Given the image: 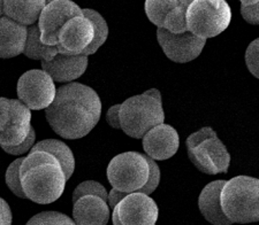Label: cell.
I'll return each mask as SVG.
<instances>
[{
	"mask_svg": "<svg viewBox=\"0 0 259 225\" xmlns=\"http://www.w3.org/2000/svg\"><path fill=\"white\" fill-rule=\"evenodd\" d=\"M194 0H179V7H181L182 10H185V11H187V8H188V6L190 5L191 3H193Z\"/></svg>",
	"mask_w": 259,
	"mask_h": 225,
	"instance_id": "e575fe53",
	"label": "cell"
},
{
	"mask_svg": "<svg viewBox=\"0 0 259 225\" xmlns=\"http://www.w3.org/2000/svg\"><path fill=\"white\" fill-rule=\"evenodd\" d=\"M179 5V0H145L144 10L154 26L162 27L166 15Z\"/></svg>",
	"mask_w": 259,
	"mask_h": 225,
	"instance_id": "603a6c76",
	"label": "cell"
},
{
	"mask_svg": "<svg viewBox=\"0 0 259 225\" xmlns=\"http://www.w3.org/2000/svg\"><path fill=\"white\" fill-rule=\"evenodd\" d=\"M82 8L72 0H54L41 10L37 26L40 31V40L47 45L57 46L58 32L61 27L74 16H82Z\"/></svg>",
	"mask_w": 259,
	"mask_h": 225,
	"instance_id": "8fae6325",
	"label": "cell"
},
{
	"mask_svg": "<svg viewBox=\"0 0 259 225\" xmlns=\"http://www.w3.org/2000/svg\"><path fill=\"white\" fill-rule=\"evenodd\" d=\"M241 5H253V4L259 3V0H240Z\"/></svg>",
	"mask_w": 259,
	"mask_h": 225,
	"instance_id": "d590c367",
	"label": "cell"
},
{
	"mask_svg": "<svg viewBox=\"0 0 259 225\" xmlns=\"http://www.w3.org/2000/svg\"><path fill=\"white\" fill-rule=\"evenodd\" d=\"M245 64L254 77H259V39H254L245 52Z\"/></svg>",
	"mask_w": 259,
	"mask_h": 225,
	"instance_id": "83f0119b",
	"label": "cell"
},
{
	"mask_svg": "<svg viewBox=\"0 0 259 225\" xmlns=\"http://www.w3.org/2000/svg\"><path fill=\"white\" fill-rule=\"evenodd\" d=\"M22 160L23 157H18V159L8 165L5 175V181L6 185L8 186V189L12 191V193L16 195L18 198L26 199V195L23 193L22 186H21L20 182V165Z\"/></svg>",
	"mask_w": 259,
	"mask_h": 225,
	"instance_id": "cb8c5ba5",
	"label": "cell"
},
{
	"mask_svg": "<svg viewBox=\"0 0 259 225\" xmlns=\"http://www.w3.org/2000/svg\"><path fill=\"white\" fill-rule=\"evenodd\" d=\"M12 222H13V215L11 207L5 200L0 198V225H11Z\"/></svg>",
	"mask_w": 259,
	"mask_h": 225,
	"instance_id": "1f68e13d",
	"label": "cell"
},
{
	"mask_svg": "<svg viewBox=\"0 0 259 225\" xmlns=\"http://www.w3.org/2000/svg\"><path fill=\"white\" fill-rule=\"evenodd\" d=\"M4 15V12H3V0H0V18Z\"/></svg>",
	"mask_w": 259,
	"mask_h": 225,
	"instance_id": "8d00e7d4",
	"label": "cell"
},
{
	"mask_svg": "<svg viewBox=\"0 0 259 225\" xmlns=\"http://www.w3.org/2000/svg\"><path fill=\"white\" fill-rule=\"evenodd\" d=\"M82 12H83V15L93 22L94 29H95L94 39L91 40L89 46L82 52L83 55L89 57L97 52L98 48L100 46H103L104 43L106 41L107 36H108V26L105 19H104L98 12H96L94 10H89V8H84V10H82Z\"/></svg>",
	"mask_w": 259,
	"mask_h": 225,
	"instance_id": "7402d4cb",
	"label": "cell"
},
{
	"mask_svg": "<svg viewBox=\"0 0 259 225\" xmlns=\"http://www.w3.org/2000/svg\"><path fill=\"white\" fill-rule=\"evenodd\" d=\"M220 205L232 223L246 224L259 220V181L237 176L225 184L220 192Z\"/></svg>",
	"mask_w": 259,
	"mask_h": 225,
	"instance_id": "277c9868",
	"label": "cell"
},
{
	"mask_svg": "<svg viewBox=\"0 0 259 225\" xmlns=\"http://www.w3.org/2000/svg\"><path fill=\"white\" fill-rule=\"evenodd\" d=\"M57 87L52 77L45 70L31 69L19 78L16 93L29 109H47L56 97Z\"/></svg>",
	"mask_w": 259,
	"mask_h": 225,
	"instance_id": "ba28073f",
	"label": "cell"
},
{
	"mask_svg": "<svg viewBox=\"0 0 259 225\" xmlns=\"http://www.w3.org/2000/svg\"><path fill=\"white\" fill-rule=\"evenodd\" d=\"M30 151H43L52 154V155L59 161L67 181L72 177L75 170L74 154L72 152V149H70L65 143H62V141L57 139H45L37 144H33Z\"/></svg>",
	"mask_w": 259,
	"mask_h": 225,
	"instance_id": "ffe728a7",
	"label": "cell"
},
{
	"mask_svg": "<svg viewBox=\"0 0 259 225\" xmlns=\"http://www.w3.org/2000/svg\"><path fill=\"white\" fill-rule=\"evenodd\" d=\"M232 10L226 0H194L187 8L188 31L200 38H213L228 28Z\"/></svg>",
	"mask_w": 259,
	"mask_h": 225,
	"instance_id": "8992f818",
	"label": "cell"
},
{
	"mask_svg": "<svg viewBox=\"0 0 259 225\" xmlns=\"http://www.w3.org/2000/svg\"><path fill=\"white\" fill-rule=\"evenodd\" d=\"M44 2H45V5H47V4L51 3V2H54V0H44Z\"/></svg>",
	"mask_w": 259,
	"mask_h": 225,
	"instance_id": "74e56055",
	"label": "cell"
},
{
	"mask_svg": "<svg viewBox=\"0 0 259 225\" xmlns=\"http://www.w3.org/2000/svg\"><path fill=\"white\" fill-rule=\"evenodd\" d=\"M87 194H94V195H98L104 200H106L107 201V191L105 187H104L100 183L98 182H95V181H85L81 183L80 185H78L76 189H75L74 193H73V198H72V201L73 203L76 201L78 198L83 197V195H87Z\"/></svg>",
	"mask_w": 259,
	"mask_h": 225,
	"instance_id": "484cf974",
	"label": "cell"
},
{
	"mask_svg": "<svg viewBox=\"0 0 259 225\" xmlns=\"http://www.w3.org/2000/svg\"><path fill=\"white\" fill-rule=\"evenodd\" d=\"M59 53L57 46L47 45L40 40V31L37 24L28 27L27 39L24 44L23 53L29 59L50 61Z\"/></svg>",
	"mask_w": 259,
	"mask_h": 225,
	"instance_id": "44dd1931",
	"label": "cell"
},
{
	"mask_svg": "<svg viewBox=\"0 0 259 225\" xmlns=\"http://www.w3.org/2000/svg\"><path fill=\"white\" fill-rule=\"evenodd\" d=\"M241 14L246 22L253 26L259 24V3L253 5H241Z\"/></svg>",
	"mask_w": 259,
	"mask_h": 225,
	"instance_id": "f546056e",
	"label": "cell"
},
{
	"mask_svg": "<svg viewBox=\"0 0 259 225\" xmlns=\"http://www.w3.org/2000/svg\"><path fill=\"white\" fill-rule=\"evenodd\" d=\"M188 156L199 172L207 175L227 174L231 154L212 128H202L191 133L187 141Z\"/></svg>",
	"mask_w": 259,
	"mask_h": 225,
	"instance_id": "5b68a950",
	"label": "cell"
},
{
	"mask_svg": "<svg viewBox=\"0 0 259 225\" xmlns=\"http://www.w3.org/2000/svg\"><path fill=\"white\" fill-rule=\"evenodd\" d=\"M126 192H121L119 190H115V189H112L110 191V194H107V203H108V207L111 208V209H113L114 206L118 203L121 199H122L124 195H126Z\"/></svg>",
	"mask_w": 259,
	"mask_h": 225,
	"instance_id": "836d02e7",
	"label": "cell"
},
{
	"mask_svg": "<svg viewBox=\"0 0 259 225\" xmlns=\"http://www.w3.org/2000/svg\"><path fill=\"white\" fill-rule=\"evenodd\" d=\"M95 29L91 21L82 16H74L58 32V51L62 54L76 55L89 46L94 39Z\"/></svg>",
	"mask_w": 259,
	"mask_h": 225,
	"instance_id": "7c38bea8",
	"label": "cell"
},
{
	"mask_svg": "<svg viewBox=\"0 0 259 225\" xmlns=\"http://www.w3.org/2000/svg\"><path fill=\"white\" fill-rule=\"evenodd\" d=\"M146 161L149 163V178L146 181L145 185L137 191V192H142L150 195L153 193L159 185L160 182V169L158 164L156 163V160L151 159V157L146 155Z\"/></svg>",
	"mask_w": 259,
	"mask_h": 225,
	"instance_id": "4316f807",
	"label": "cell"
},
{
	"mask_svg": "<svg viewBox=\"0 0 259 225\" xmlns=\"http://www.w3.org/2000/svg\"><path fill=\"white\" fill-rule=\"evenodd\" d=\"M102 101L93 89L81 83H68L57 89L45 115L52 130L65 139H80L97 126Z\"/></svg>",
	"mask_w": 259,
	"mask_h": 225,
	"instance_id": "6da1fadb",
	"label": "cell"
},
{
	"mask_svg": "<svg viewBox=\"0 0 259 225\" xmlns=\"http://www.w3.org/2000/svg\"><path fill=\"white\" fill-rule=\"evenodd\" d=\"M146 155L153 160L170 159L177 154L180 145L179 133L169 124L160 123L146 131L142 137Z\"/></svg>",
	"mask_w": 259,
	"mask_h": 225,
	"instance_id": "4fadbf2b",
	"label": "cell"
},
{
	"mask_svg": "<svg viewBox=\"0 0 259 225\" xmlns=\"http://www.w3.org/2000/svg\"><path fill=\"white\" fill-rule=\"evenodd\" d=\"M44 6V0H3L4 15L27 27L38 21Z\"/></svg>",
	"mask_w": 259,
	"mask_h": 225,
	"instance_id": "d6986e66",
	"label": "cell"
},
{
	"mask_svg": "<svg viewBox=\"0 0 259 225\" xmlns=\"http://www.w3.org/2000/svg\"><path fill=\"white\" fill-rule=\"evenodd\" d=\"M28 27L7 16L0 18V59H11L23 53Z\"/></svg>",
	"mask_w": 259,
	"mask_h": 225,
	"instance_id": "e0dca14e",
	"label": "cell"
},
{
	"mask_svg": "<svg viewBox=\"0 0 259 225\" xmlns=\"http://www.w3.org/2000/svg\"><path fill=\"white\" fill-rule=\"evenodd\" d=\"M157 39L165 55L177 64H187L195 60L206 44L205 38L195 36L188 30L173 33L161 27L157 29Z\"/></svg>",
	"mask_w": 259,
	"mask_h": 225,
	"instance_id": "30bf717a",
	"label": "cell"
},
{
	"mask_svg": "<svg viewBox=\"0 0 259 225\" xmlns=\"http://www.w3.org/2000/svg\"><path fill=\"white\" fill-rule=\"evenodd\" d=\"M119 120L121 130L135 139H141L150 129L164 123L165 112L159 91L151 89L124 100L119 108Z\"/></svg>",
	"mask_w": 259,
	"mask_h": 225,
	"instance_id": "3957f363",
	"label": "cell"
},
{
	"mask_svg": "<svg viewBox=\"0 0 259 225\" xmlns=\"http://www.w3.org/2000/svg\"><path fill=\"white\" fill-rule=\"evenodd\" d=\"M11 120V99L0 97V132Z\"/></svg>",
	"mask_w": 259,
	"mask_h": 225,
	"instance_id": "4dcf8cb0",
	"label": "cell"
},
{
	"mask_svg": "<svg viewBox=\"0 0 259 225\" xmlns=\"http://www.w3.org/2000/svg\"><path fill=\"white\" fill-rule=\"evenodd\" d=\"M88 57L83 54L69 55L58 53L52 60L41 61V68L45 70L54 82L69 83L85 73L88 68Z\"/></svg>",
	"mask_w": 259,
	"mask_h": 225,
	"instance_id": "5bb4252c",
	"label": "cell"
},
{
	"mask_svg": "<svg viewBox=\"0 0 259 225\" xmlns=\"http://www.w3.org/2000/svg\"><path fill=\"white\" fill-rule=\"evenodd\" d=\"M35 140H36V131L35 129L31 128V130L27 136V138L24 139L22 143L16 146H2V148L7 154H11V155H23V154L30 152L31 147L33 146V144H35Z\"/></svg>",
	"mask_w": 259,
	"mask_h": 225,
	"instance_id": "f1b7e54d",
	"label": "cell"
},
{
	"mask_svg": "<svg viewBox=\"0 0 259 225\" xmlns=\"http://www.w3.org/2000/svg\"><path fill=\"white\" fill-rule=\"evenodd\" d=\"M29 225L32 224H38V225H44V224H49V225H54V224H67V225H73L75 224L74 219H72L69 216H67L62 212L59 211H43L39 212L31 217L28 220Z\"/></svg>",
	"mask_w": 259,
	"mask_h": 225,
	"instance_id": "d4e9b609",
	"label": "cell"
},
{
	"mask_svg": "<svg viewBox=\"0 0 259 225\" xmlns=\"http://www.w3.org/2000/svg\"><path fill=\"white\" fill-rule=\"evenodd\" d=\"M20 182L26 199L49 205L64 193L67 179L59 161L52 154L30 151L21 162Z\"/></svg>",
	"mask_w": 259,
	"mask_h": 225,
	"instance_id": "7a4b0ae2",
	"label": "cell"
},
{
	"mask_svg": "<svg viewBox=\"0 0 259 225\" xmlns=\"http://www.w3.org/2000/svg\"><path fill=\"white\" fill-rule=\"evenodd\" d=\"M73 207V217L78 225H106L110 219V207L98 195L87 194L78 198Z\"/></svg>",
	"mask_w": 259,
	"mask_h": 225,
	"instance_id": "2e32d148",
	"label": "cell"
},
{
	"mask_svg": "<svg viewBox=\"0 0 259 225\" xmlns=\"http://www.w3.org/2000/svg\"><path fill=\"white\" fill-rule=\"evenodd\" d=\"M31 109L19 99H11V120L0 132V146H16L31 130Z\"/></svg>",
	"mask_w": 259,
	"mask_h": 225,
	"instance_id": "9a60e30c",
	"label": "cell"
},
{
	"mask_svg": "<svg viewBox=\"0 0 259 225\" xmlns=\"http://www.w3.org/2000/svg\"><path fill=\"white\" fill-rule=\"evenodd\" d=\"M119 108L120 105L112 106L110 109L107 110L106 114V121L112 128L116 129V130H121L120 127V120H119Z\"/></svg>",
	"mask_w": 259,
	"mask_h": 225,
	"instance_id": "d6a6232c",
	"label": "cell"
},
{
	"mask_svg": "<svg viewBox=\"0 0 259 225\" xmlns=\"http://www.w3.org/2000/svg\"><path fill=\"white\" fill-rule=\"evenodd\" d=\"M107 179L112 187L121 192H137L149 178L146 155L139 152L121 153L107 166Z\"/></svg>",
	"mask_w": 259,
	"mask_h": 225,
	"instance_id": "52a82bcc",
	"label": "cell"
},
{
	"mask_svg": "<svg viewBox=\"0 0 259 225\" xmlns=\"http://www.w3.org/2000/svg\"><path fill=\"white\" fill-rule=\"evenodd\" d=\"M226 181L211 182L204 187L198 198V207L207 222L214 225L233 224L224 214L220 205V192Z\"/></svg>",
	"mask_w": 259,
	"mask_h": 225,
	"instance_id": "ac0fdd59",
	"label": "cell"
},
{
	"mask_svg": "<svg viewBox=\"0 0 259 225\" xmlns=\"http://www.w3.org/2000/svg\"><path fill=\"white\" fill-rule=\"evenodd\" d=\"M159 216L156 201L142 192L127 193L112 212L114 225H154Z\"/></svg>",
	"mask_w": 259,
	"mask_h": 225,
	"instance_id": "9c48e42d",
	"label": "cell"
}]
</instances>
